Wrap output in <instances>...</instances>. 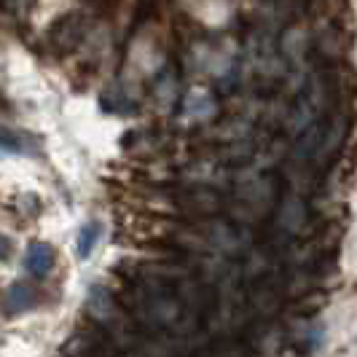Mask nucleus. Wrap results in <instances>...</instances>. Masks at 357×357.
Segmentation results:
<instances>
[{
	"mask_svg": "<svg viewBox=\"0 0 357 357\" xmlns=\"http://www.w3.org/2000/svg\"><path fill=\"white\" fill-rule=\"evenodd\" d=\"M24 266L33 277H46L54 268V250L46 242H30L24 252Z\"/></svg>",
	"mask_w": 357,
	"mask_h": 357,
	"instance_id": "nucleus-2",
	"label": "nucleus"
},
{
	"mask_svg": "<svg viewBox=\"0 0 357 357\" xmlns=\"http://www.w3.org/2000/svg\"><path fill=\"white\" fill-rule=\"evenodd\" d=\"M86 33H89V22H86V17L78 14V11H70V14L59 17L52 27H49L46 43L52 46L54 54L65 56V54H70L73 49L81 46V40L86 38Z\"/></svg>",
	"mask_w": 357,
	"mask_h": 357,
	"instance_id": "nucleus-1",
	"label": "nucleus"
},
{
	"mask_svg": "<svg viewBox=\"0 0 357 357\" xmlns=\"http://www.w3.org/2000/svg\"><path fill=\"white\" fill-rule=\"evenodd\" d=\"M100 236H102V223L89 220L86 226H81V231L75 236V255H78L81 261H86L91 252H94V248H97Z\"/></svg>",
	"mask_w": 357,
	"mask_h": 357,
	"instance_id": "nucleus-3",
	"label": "nucleus"
},
{
	"mask_svg": "<svg viewBox=\"0 0 357 357\" xmlns=\"http://www.w3.org/2000/svg\"><path fill=\"white\" fill-rule=\"evenodd\" d=\"M8 252H11V242H8L6 236H0V261L8 258Z\"/></svg>",
	"mask_w": 357,
	"mask_h": 357,
	"instance_id": "nucleus-6",
	"label": "nucleus"
},
{
	"mask_svg": "<svg viewBox=\"0 0 357 357\" xmlns=\"http://www.w3.org/2000/svg\"><path fill=\"white\" fill-rule=\"evenodd\" d=\"M33 301H36V293L24 285V282H14V285L8 287V296H6L8 309H14V312H24V309H30V306H33Z\"/></svg>",
	"mask_w": 357,
	"mask_h": 357,
	"instance_id": "nucleus-4",
	"label": "nucleus"
},
{
	"mask_svg": "<svg viewBox=\"0 0 357 357\" xmlns=\"http://www.w3.org/2000/svg\"><path fill=\"white\" fill-rule=\"evenodd\" d=\"M91 6L97 8V14L100 17H116L119 14V8H121V0H89Z\"/></svg>",
	"mask_w": 357,
	"mask_h": 357,
	"instance_id": "nucleus-5",
	"label": "nucleus"
}]
</instances>
